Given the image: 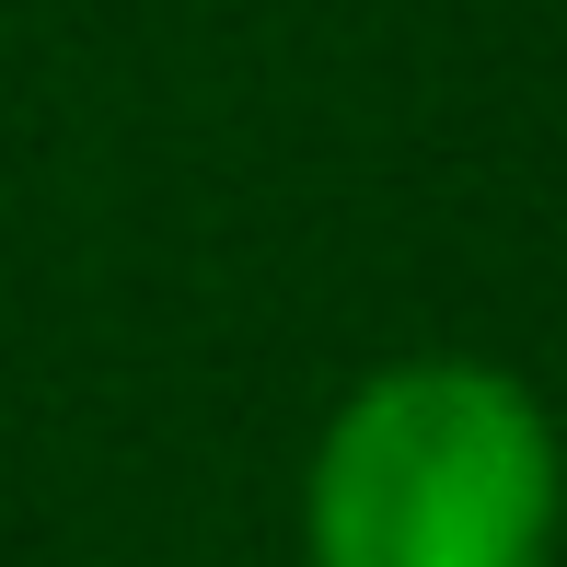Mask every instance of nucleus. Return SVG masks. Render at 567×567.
Returning <instances> with one entry per match:
<instances>
[{"mask_svg":"<svg viewBox=\"0 0 567 567\" xmlns=\"http://www.w3.org/2000/svg\"><path fill=\"white\" fill-rule=\"evenodd\" d=\"M567 452L498 359H394L324 417L301 475L313 567H545Z\"/></svg>","mask_w":567,"mask_h":567,"instance_id":"obj_1","label":"nucleus"}]
</instances>
